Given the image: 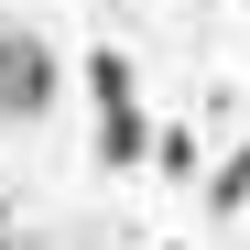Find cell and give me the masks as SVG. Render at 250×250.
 Segmentation results:
<instances>
[{"label": "cell", "instance_id": "6da1fadb", "mask_svg": "<svg viewBox=\"0 0 250 250\" xmlns=\"http://www.w3.org/2000/svg\"><path fill=\"white\" fill-rule=\"evenodd\" d=\"M87 98H98V174H142L152 163V109H142V65L98 44L87 55Z\"/></svg>", "mask_w": 250, "mask_h": 250}, {"label": "cell", "instance_id": "7a4b0ae2", "mask_svg": "<svg viewBox=\"0 0 250 250\" xmlns=\"http://www.w3.org/2000/svg\"><path fill=\"white\" fill-rule=\"evenodd\" d=\"M55 109H65V55L33 22H0V120L33 131V120H55Z\"/></svg>", "mask_w": 250, "mask_h": 250}, {"label": "cell", "instance_id": "3957f363", "mask_svg": "<svg viewBox=\"0 0 250 250\" xmlns=\"http://www.w3.org/2000/svg\"><path fill=\"white\" fill-rule=\"evenodd\" d=\"M207 207H218V218H239V207H250V142L218 163V174H207Z\"/></svg>", "mask_w": 250, "mask_h": 250}]
</instances>
